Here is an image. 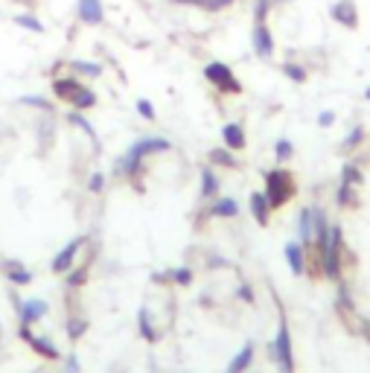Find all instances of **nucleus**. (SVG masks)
Returning a JSON list of instances; mask_svg holds the SVG:
<instances>
[{
    "mask_svg": "<svg viewBox=\"0 0 370 373\" xmlns=\"http://www.w3.org/2000/svg\"><path fill=\"white\" fill-rule=\"evenodd\" d=\"M274 359L280 365V373H291L294 370V359H291V335H289V324L280 318V327H277V338H274Z\"/></svg>",
    "mask_w": 370,
    "mask_h": 373,
    "instance_id": "423d86ee",
    "label": "nucleus"
},
{
    "mask_svg": "<svg viewBox=\"0 0 370 373\" xmlns=\"http://www.w3.org/2000/svg\"><path fill=\"white\" fill-rule=\"evenodd\" d=\"M85 330H88V321H82V318H76V321H70V324H67V333H70L73 338H79Z\"/></svg>",
    "mask_w": 370,
    "mask_h": 373,
    "instance_id": "e433bc0d",
    "label": "nucleus"
},
{
    "mask_svg": "<svg viewBox=\"0 0 370 373\" xmlns=\"http://www.w3.org/2000/svg\"><path fill=\"white\" fill-rule=\"evenodd\" d=\"M169 277L175 280L178 286H187V283L192 280V271H190V268H175V271H169Z\"/></svg>",
    "mask_w": 370,
    "mask_h": 373,
    "instance_id": "f704fd0d",
    "label": "nucleus"
},
{
    "mask_svg": "<svg viewBox=\"0 0 370 373\" xmlns=\"http://www.w3.org/2000/svg\"><path fill=\"white\" fill-rule=\"evenodd\" d=\"M333 122H335V111H320V114H318V126H320V129H330Z\"/></svg>",
    "mask_w": 370,
    "mask_h": 373,
    "instance_id": "58836bf2",
    "label": "nucleus"
},
{
    "mask_svg": "<svg viewBox=\"0 0 370 373\" xmlns=\"http://www.w3.org/2000/svg\"><path fill=\"white\" fill-rule=\"evenodd\" d=\"M137 114H140L143 120H149V122L158 117V114H155V105L149 103V99H137Z\"/></svg>",
    "mask_w": 370,
    "mask_h": 373,
    "instance_id": "473e14b6",
    "label": "nucleus"
},
{
    "mask_svg": "<svg viewBox=\"0 0 370 373\" xmlns=\"http://www.w3.org/2000/svg\"><path fill=\"white\" fill-rule=\"evenodd\" d=\"M172 4H190V6H202V0H172Z\"/></svg>",
    "mask_w": 370,
    "mask_h": 373,
    "instance_id": "79ce46f5",
    "label": "nucleus"
},
{
    "mask_svg": "<svg viewBox=\"0 0 370 373\" xmlns=\"http://www.w3.org/2000/svg\"><path fill=\"white\" fill-rule=\"evenodd\" d=\"M18 304V315H21V324H35V321H41L44 315H47V304L44 301H27V304H21V301H15Z\"/></svg>",
    "mask_w": 370,
    "mask_h": 373,
    "instance_id": "9b49d317",
    "label": "nucleus"
},
{
    "mask_svg": "<svg viewBox=\"0 0 370 373\" xmlns=\"http://www.w3.org/2000/svg\"><path fill=\"white\" fill-rule=\"evenodd\" d=\"M210 163H216V166H236L233 149H228V146H221V149H210Z\"/></svg>",
    "mask_w": 370,
    "mask_h": 373,
    "instance_id": "412c9836",
    "label": "nucleus"
},
{
    "mask_svg": "<svg viewBox=\"0 0 370 373\" xmlns=\"http://www.w3.org/2000/svg\"><path fill=\"white\" fill-rule=\"evenodd\" d=\"M103 187H105V176H103V172H93V176L88 178V190L91 193H103Z\"/></svg>",
    "mask_w": 370,
    "mask_h": 373,
    "instance_id": "c9c22d12",
    "label": "nucleus"
},
{
    "mask_svg": "<svg viewBox=\"0 0 370 373\" xmlns=\"http://www.w3.org/2000/svg\"><path fill=\"white\" fill-rule=\"evenodd\" d=\"M298 234H301V242H312L315 239V222H312V207H303L301 216H298Z\"/></svg>",
    "mask_w": 370,
    "mask_h": 373,
    "instance_id": "f3484780",
    "label": "nucleus"
},
{
    "mask_svg": "<svg viewBox=\"0 0 370 373\" xmlns=\"http://www.w3.org/2000/svg\"><path fill=\"white\" fill-rule=\"evenodd\" d=\"M274 155H277V161L280 163H286V161H291V155H294V146H291V140H277L274 143Z\"/></svg>",
    "mask_w": 370,
    "mask_h": 373,
    "instance_id": "c85d7f7f",
    "label": "nucleus"
},
{
    "mask_svg": "<svg viewBox=\"0 0 370 373\" xmlns=\"http://www.w3.org/2000/svg\"><path fill=\"white\" fill-rule=\"evenodd\" d=\"M204 79H207L219 93H239V91H242L239 79L233 76V70H231L225 62H210V64L204 67Z\"/></svg>",
    "mask_w": 370,
    "mask_h": 373,
    "instance_id": "20e7f679",
    "label": "nucleus"
},
{
    "mask_svg": "<svg viewBox=\"0 0 370 373\" xmlns=\"http://www.w3.org/2000/svg\"><path fill=\"white\" fill-rule=\"evenodd\" d=\"M294 195V181L286 169H268L265 172V198L271 207H283Z\"/></svg>",
    "mask_w": 370,
    "mask_h": 373,
    "instance_id": "7ed1b4c3",
    "label": "nucleus"
},
{
    "mask_svg": "<svg viewBox=\"0 0 370 373\" xmlns=\"http://www.w3.org/2000/svg\"><path fill=\"white\" fill-rule=\"evenodd\" d=\"M254 362V344H245L242 350L233 356V362L228 365V373H245Z\"/></svg>",
    "mask_w": 370,
    "mask_h": 373,
    "instance_id": "dca6fc26",
    "label": "nucleus"
},
{
    "mask_svg": "<svg viewBox=\"0 0 370 373\" xmlns=\"http://www.w3.org/2000/svg\"><path fill=\"white\" fill-rule=\"evenodd\" d=\"M239 213V205H236V198H216V202L210 205V216H219V219H233Z\"/></svg>",
    "mask_w": 370,
    "mask_h": 373,
    "instance_id": "ddd939ff",
    "label": "nucleus"
},
{
    "mask_svg": "<svg viewBox=\"0 0 370 373\" xmlns=\"http://www.w3.org/2000/svg\"><path fill=\"white\" fill-rule=\"evenodd\" d=\"M341 181H344V184H350V187H362L364 176H362V169H359L356 163H344V169H341Z\"/></svg>",
    "mask_w": 370,
    "mask_h": 373,
    "instance_id": "b1692460",
    "label": "nucleus"
},
{
    "mask_svg": "<svg viewBox=\"0 0 370 373\" xmlns=\"http://www.w3.org/2000/svg\"><path fill=\"white\" fill-rule=\"evenodd\" d=\"M137 324H140V333L146 341H158V333L152 330V318H149V309H140L137 312Z\"/></svg>",
    "mask_w": 370,
    "mask_h": 373,
    "instance_id": "393cba45",
    "label": "nucleus"
},
{
    "mask_svg": "<svg viewBox=\"0 0 370 373\" xmlns=\"http://www.w3.org/2000/svg\"><path fill=\"white\" fill-rule=\"evenodd\" d=\"M362 140H364V129H362V126H353L350 134L344 137V143H341V152H353V149H356Z\"/></svg>",
    "mask_w": 370,
    "mask_h": 373,
    "instance_id": "bb28decb",
    "label": "nucleus"
},
{
    "mask_svg": "<svg viewBox=\"0 0 370 373\" xmlns=\"http://www.w3.org/2000/svg\"><path fill=\"white\" fill-rule=\"evenodd\" d=\"M169 149H172V143L166 137H143V140L132 143V149L117 161L114 169H117V176L132 178V176H137V169L143 166V161L149 155H161V152H169Z\"/></svg>",
    "mask_w": 370,
    "mask_h": 373,
    "instance_id": "f257e3e1",
    "label": "nucleus"
},
{
    "mask_svg": "<svg viewBox=\"0 0 370 373\" xmlns=\"http://www.w3.org/2000/svg\"><path fill=\"white\" fill-rule=\"evenodd\" d=\"M30 344H33L35 353H41V356H47V359H59V350H56L53 341H44V338H35V335H33Z\"/></svg>",
    "mask_w": 370,
    "mask_h": 373,
    "instance_id": "a878e982",
    "label": "nucleus"
},
{
    "mask_svg": "<svg viewBox=\"0 0 370 373\" xmlns=\"http://www.w3.org/2000/svg\"><path fill=\"white\" fill-rule=\"evenodd\" d=\"M221 140H225L228 149H233V152H239V149H245V129L239 126V122H228L225 129H221Z\"/></svg>",
    "mask_w": 370,
    "mask_h": 373,
    "instance_id": "f8f14e48",
    "label": "nucleus"
},
{
    "mask_svg": "<svg viewBox=\"0 0 370 373\" xmlns=\"http://www.w3.org/2000/svg\"><path fill=\"white\" fill-rule=\"evenodd\" d=\"M251 213L257 219V225H268V213H271V205L265 193H251Z\"/></svg>",
    "mask_w": 370,
    "mask_h": 373,
    "instance_id": "4468645a",
    "label": "nucleus"
},
{
    "mask_svg": "<svg viewBox=\"0 0 370 373\" xmlns=\"http://www.w3.org/2000/svg\"><path fill=\"white\" fill-rule=\"evenodd\" d=\"M283 73L291 79V82H298V85H303L306 82V67H301V64H294V62H286L283 64Z\"/></svg>",
    "mask_w": 370,
    "mask_h": 373,
    "instance_id": "cd10ccee",
    "label": "nucleus"
},
{
    "mask_svg": "<svg viewBox=\"0 0 370 373\" xmlns=\"http://www.w3.org/2000/svg\"><path fill=\"white\" fill-rule=\"evenodd\" d=\"M67 67H70V73H79V76H93V79L103 73V64H96V62H82V59H70Z\"/></svg>",
    "mask_w": 370,
    "mask_h": 373,
    "instance_id": "a211bd4d",
    "label": "nucleus"
},
{
    "mask_svg": "<svg viewBox=\"0 0 370 373\" xmlns=\"http://www.w3.org/2000/svg\"><path fill=\"white\" fill-rule=\"evenodd\" d=\"M364 99H367V103H370V88H367V91H364Z\"/></svg>",
    "mask_w": 370,
    "mask_h": 373,
    "instance_id": "c03bdc74",
    "label": "nucleus"
},
{
    "mask_svg": "<svg viewBox=\"0 0 370 373\" xmlns=\"http://www.w3.org/2000/svg\"><path fill=\"white\" fill-rule=\"evenodd\" d=\"M85 275H88V268H76V271H67V283H73V286H82L85 283Z\"/></svg>",
    "mask_w": 370,
    "mask_h": 373,
    "instance_id": "4c0bfd02",
    "label": "nucleus"
},
{
    "mask_svg": "<svg viewBox=\"0 0 370 373\" xmlns=\"http://www.w3.org/2000/svg\"><path fill=\"white\" fill-rule=\"evenodd\" d=\"M271 0H254V23H262L268 21V12H271Z\"/></svg>",
    "mask_w": 370,
    "mask_h": 373,
    "instance_id": "c756f323",
    "label": "nucleus"
},
{
    "mask_svg": "<svg viewBox=\"0 0 370 373\" xmlns=\"http://www.w3.org/2000/svg\"><path fill=\"white\" fill-rule=\"evenodd\" d=\"M271 4H277V6H283V4H291V0H271Z\"/></svg>",
    "mask_w": 370,
    "mask_h": 373,
    "instance_id": "37998d69",
    "label": "nucleus"
},
{
    "mask_svg": "<svg viewBox=\"0 0 370 373\" xmlns=\"http://www.w3.org/2000/svg\"><path fill=\"white\" fill-rule=\"evenodd\" d=\"M330 18L344 30H356L359 27V9H356L353 0H335V4L330 6Z\"/></svg>",
    "mask_w": 370,
    "mask_h": 373,
    "instance_id": "0eeeda50",
    "label": "nucleus"
},
{
    "mask_svg": "<svg viewBox=\"0 0 370 373\" xmlns=\"http://www.w3.org/2000/svg\"><path fill=\"white\" fill-rule=\"evenodd\" d=\"M239 297H245V301H248V304L254 301V294H251V289H248V286H242V289H239Z\"/></svg>",
    "mask_w": 370,
    "mask_h": 373,
    "instance_id": "a19ab883",
    "label": "nucleus"
},
{
    "mask_svg": "<svg viewBox=\"0 0 370 373\" xmlns=\"http://www.w3.org/2000/svg\"><path fill=\"white\" fill-rule=\"evenodd\" d=\"M251 44H254V53L260 59H271V56H274V35H271V30H268V21L254 23Z\"/></svg>",
    "mask_w": 370,
    "mask_h": 373,
    "instance_id": "6e6552de",
    "label": "nucleus"
},
{
    "mask_svg": "<svg viewBox=\"0 0 370 373\" xmlns=\"http://www.w3.org/2000/svg\"><path fill=\"white\" fill-rule=\"evenodd\" d=\"M236 0H202V9H207V12H219V9H228V6H233Z\"/></svg>",
    "mask_w": 370,
    "mask_h": 373,
    "instance_id": "72a5a7b5",
    "label": "nucleus"
},
{
    "mask_svg": "<svg viewBox=\"0 0 370 373\" xmlns=\"http://www.w3.org/2000/svg\"><path fill=\"white\" fill-rule=\"evenodd\" d=\"M18 103H21V105H33V108H41V111H53V103H47L44 96H21Z\"/></svg>",
    "mask_w": 370,
    "mask_h": 373,
    "instance_id": "7c9ffc66",
    "label": "nucleus"
},
{
    "mask_svg": "<svg viewBox=\"0 0 370 373\" xmlns=\"http://www.w3.org/2000/svg\"><path fill=\"white\" fill-rule=\"evenodd\" d=\"M67 370H70V373H79V359H76V356L67 359Z\"/></svg>",
    "mask_w": 370,
    "mask_h": 373,
    "instance_id": "ea45409f",
    "label": "nucleus"
},
{
    "mask_svg": "<svg viewBox=\"0 0 370 373\" xmlns=\"http://www.w3.org/2000/svg\"><path fill=\"white\" fill-rule=\"evenodd\" d=\"M76 15L85 27H100L105 21V6L103 0H76Z\"/></svg>",
    "mask_w": 370,
    "mask_h": 373,
    "instance_id": "1a4fd4ad",
    "label": "nucleus"
},
{
    "mask_svg": "<svg viewBox=\"0 0 370 373\" xmlns=\"http://www.w3.org/2000/svg\"><path fill=\"white\" fill-rule=\"evenodd\" d=\"M85 245V236H76L73 242H67L62 251L56 254V260H53V275H67V271L73 268V260H76V254H79V248Z\"/></svg>",
    "mask_w": 370,
    "mask_h": 373,
    "instance_id": "9d476101",
    "label": "nucleus"
},
{
    "mask_svg": "<svg viewBox=\"0 0 370 373\" xmlns=\"http://www.w3.org/2000/svg\"><path fill=\"white\" fill-rule=\"evenodd\" d=\"M53 93H56L59 99H64V103H70L76 111H88V108L96 105V93H93L88 85H82L76 76L56 79V82H53Z\"/></svg>",
    "mask_w": 370,
    "mask_h": 373,
    "instance_id": "f03ea898",
    "label": "nucleus"
},
{
    "mask_svg": "<svg viewBox=\"0 0 370 373\" xmlns=\"http://www.w3.org/2000/svg\"><path fill=\"white\" fill-rule=\"evenodd\" d=\"M6 277H9L15 286H27V283L33 280L30 268H23V265H21V263H15V260H9V263H6Z\"/></svg>",
    "mask_w": 370,
    "mask_h": 373,
    "instance_id": "6ab92c4d",
    "label": "nucleus"
},
{
    "mask_svg": "<svg viewBox=\"0 0 370 373\" xmlns=\"http://www.w3.org/2000/svg\"><path fill=\"white\" fill-rule=\"evenodd\" d=\"M286 260H289V268L291 275H303V245L301 242H289L286 245Z\"/></svg>",
    "mask_w": 370,
    "mask_h": 373,
    "instance_id": "2eb2a0df",
    "label": "nucleus"
},
{
    "mask_svg": "<svg viewBox=\"0 0 370 373\" xmlns=\"http://www.w3.org/2000/svg\"><path fill=\"white\" fill-rule=\"evenodd\" d=\"M353 190H356V187H350V184H344V181L338 184V195H335V198H338V205H341V207H347V205H353Z\"/></svg>",
    "mask_w": 370,
    "mask_h": 373,
    "instance_id": "2f4dec72",
    "label": "nucleus"
},
{
    "mask_svg": "<svg viewBox=\"0 0 370 373\" xmlns=\"http://www.w3.org/2000/svg\"><path fill=\"white\" fill-rule=\"evenodd\" d=\"M216 193H219V178L210 166H204L202 169V198H213Z\"/></svg>",
    "mask_w": 370,
    "mask_h": 373,
    "instance_id": "aec40b11",
    "label": "nucleus"
},
{
    "mask_svg": "<svg viewBox=\"0 0 370 373\" xmlns=\"http://www.w3.org/2000/svg\"><path fill=\"white\" fill-rule=\"evenodd\" d=\"M15 23H18V27H23V30H30V33H44V23L35 18V15H30V12H18L15 15Z\"/></svg>",
    "mask_w": 370,
    "mask_h": 373,
    "instance_id": "5701e85b",
    "label": "nucleus"
},
{
    "mask_svg": "<svg viewBox=\"0 0 370 373\" xmlns=\"http://www.w3.org/2000/svg\"><path fill=\"white\" fill-rule=\"evenodd\" d=\"M338 251H341V228H330L327 239L320 242V254H324V271L330 280H338Z\"/></svg>",
    "mask_w": 370,
    "mask_h": 373,
    "instance_id": "39448f33",
    "label": "nucleus"
},
{
    "mask_svg": "<svg viewBox=\"0 0 370 373\" xmlns=\"http://www.w3.org/2000/svg\"><path fill=\"white\" fill-rule=\"evenodd\" d=\"M67 122H70V126H76V129H82L93 143H96V132H93V126H91V122L85 120V114L82 111H76V108H73L70 114H67Z\"/></svg>",
    "mask_w": 370,
    "mask_h": 373,
    "instance_id": "4be33fe9",
    "label": "nucleus"
}]
</instances>
